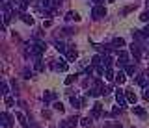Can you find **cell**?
Listing matches in <instances>:
<instances>
[{
    "mask_svg": "<svg viewBox=\"0 0 149 128\" xmlns=\"http://www.w3.org/2000/svg\"><path fill=\"white\" fill-rule=\"evenodd\" d=\"M125 72H127V74H132V76H134V65H129V63H127V65H125Z\"/></svg>",
    "mask_w": 149,
    "mask_h": 128,
    "instance_id": "obj_27",
    "label": "cell"
},
{
    "mask_svg": "<svg viewBox=\"0 0 149 128\" xmlns=\"http://www.w3.org/2000/svg\"><path fill=\"white\" fill-rule=\"evenodd\" d=\"M74 78H77V74H69L67 78H65V85H71L73 82H74Z\"/></svg>",
    "mask_w": 149,
    "mask_h": 128,
    "instance_id": "obj_24",
    "label": "cell"
},
{
    "mask_svg": "<svg viewBox=\"0 0 149 128\" xmlns=\"http://www.w3.org/2000/svg\"><path fill=\"white\" fill-rule=\"evenodd\" d=\"M43 100H45V104L52 102V100H56V93H54V91H45V95H43Z\"/></svg>",
    "mask_w": 149,
    "mask_h": 128,
    "instance_id": "obj_8",
    "label": "cell"
},
{
    "mask_svg": "<svg viewBox=\"0 0 149 128\" xmlns=\"http://www.w3.org/2000/svg\"><path fill=\"white\" fill-rule=\"evenodd\" d=\"M0 121H2V126H6V128H8V126H11V117H9L6 111L0 115Z\"/></svg>",
    "mask_w": 149,
    "mask_h": 128,
    "instance_id": "obj_10",
    "label": "cell"
},
{
    "mask_svg": "<svg viewBox=\"0 0 149 128\" xmlns=\"http://www.w3.org/2000/svg\"><path fill=\"white\" fill-rule=\"evenodd\" d=\"M36 71H43V61H41V58H36Z\"/></svg>",
    "mask_w": 149,
    "mask_h": 128,
    "instance_id": "obj_23",
    "label": "cell"
},
{
    "mask_svg": "<svg viewBox=\"0 0 149 128\" xmlns=\"http://www.w3.org/2000/svg\"><path fill=\"white\" fill-rule=\"evenodd\" d=\"M116 100H118V104H119L121 108H123V106H127V104H129V100H127V95H125L121 89H118V91H116Z\"/></svg>",
    "mask_w": 149,
    "mask_h": 128,
    "instance_id": "obj_3",
    "label": "cell"
},
{
    "mask_svg": "<svg viewBox=\"0 0 149 128\" xmlns=\"http://www.w3.org/2000/svg\"><path fill=\"white\" fill-rule=\"evenodd\" d=\"M91 15H93V19H95V21L102 19V17L106 15V10H104V6H101V4H97V6H95V8L91 10Z\"/></svg>",
    "mask_w": 149,
    "mask_h": 128,
    "instance_id": "obj_2",
    "label": "cell"
},
{
    "mask_svg": "<svg viewBox=\"0 0 149 128\" xmlns=\"http://www.w3.org/2000/svg\"><path fill=\"white\" fill-rule=\"evenodd\" d=\"M77 125H78V117H71V119L67 121V125H65V126H67V128H74Z\"/></svg>",
    "mask_w": 149,
    "mask_h": 128,
    "instance_id": "obj_16",
    "label": "cell"
},
{
    "mask_svg": "<svg viewBox=\"0 0 149 128\" xmlns=\"http://www.w3.org/2000/svg\"><path fill=\"white\" fill-rule=\"evenodd\" d=\"M130 52H132L134 59H142V48H140V43H132V45H130Z\"/></svg>",
    "mask_w": 149,
    "mask_h": 128,
    "instance_id": "obj_4",
    "label": "cell"
},
{
    "mask_svg": "<svg viewBox=\"0 0 149 128\" xmlns=\"http://www.w3.org/2000/svg\"><path fill=\"white\" fill-rule=\"evenodd\" d=\"M56 50H58V52H62V54H65V52H67V48H65V45H63V43H60V41L56 43Z\"/></svg>",
    "mask_w": 149,
    "mask_h": 128,
    "instance_id": "obj_22",
    "label": "cell"
},
{
    "mask_svg": "<svg viewBox=\"0 0 149 128\" xmlns=\"http://www.w3.org/2000/svg\"><path fill=\"white\" fill-rule=\"evenodd\" d=\"M80 125H82L84 128H88V126H91V119H90V117H86V119H82V121H80Z\"/></svg>",
    "mask_w": 149,
    "mask_h": 128,
    "instance_id": "obj_25",
    "label": "cell"
},
{
    "mask_svg": "<svg viewBox=\"0 0 149 128\" xmlns=\"http://www.w3.org/2000/svg\"><path fill=\"white\" fill-rule=\"evenodd\" d=\"M17 119H19V122H21V126L22 128H32V125H28V121H26V117L22 115L21 111H17Z\"/></svg>",
    "mask_w": 149,
    "mask_h": 128,
    "instance_id": "obj_9",
    "label": "cell"
},
{
    "mask_svg": "<svg viewBox=\"0 0 149 128\" xmlns=\"http://www.w3.org/2000/svg\"><path fill=\"white\" fill-rule=\"evenodd\" d=\"M132 111L136 113V115H140V117H143V115H146V109H143V108H134Z\"/></svg>",
    "mask_w": 149,
    "mask_h": 128,
    "instance_id": "obj_28",
    "label": "cell"
},
{
    "mask_svg": "<svg viewBox=\"0 0 149 128\" xmlns=\"http://www.w3.org/2000/svg\"><path fill=\"white\" fill-rule=\"evenodd\" d=\"M54 109H58V111L62 113V111H63L65 108H63V104H62V102H54Z\"/></svg>",
    "mask_w": 149,
    "mask_h": 128,
    "instance_id": "obj_30",
    "label": "cell"
},
{
    "mask_svg": "<svg viewBox=\"0 0 149 128\" xmlns=\"http://www.w3.org/2000/svg\"><path fill=\"white\" fill-rule=\"evenodd\" d=\"M110 2H116V0H110Z\"/></svg>",
    "mask_w": 149,
    "mask_h": 128,
    "instance_id": "obj_37",
    "label": "cell"
},
{
    "mask_svg": "<svg viewBox=\"0 0 149 128\" xmlns=\"http://www.w3.org/2000/svg\"><path fill=\"white\" fill-rule=\"evenodd\" d=\"M143 98H146V100H149V87H147L146 91H143Z\"/></svg>",
    "mask_w": 149,
    "mask_h": 128,
    "instance_id": "obj_35",
    "label": "cell"
},
{
    "mask_svg": "<svg viewBox=\"0 0 149 128\" xmlns=\"http://www.w3.org/2000/svg\"><path fill=\"white\" fill-rule=\"evenodd\" d=\"M112 45H114L116 48H121V47L125 45V39H121V37H116V39H114V43H112Z\"/></svg>",
    "mask_w": 149,
    "mask_h": 128,
    "instance_id": "obj_20",
    "label": "cell"
},
{
    "mask_svg": "<svg viewBox=\"0 0 149 128\" xmlns=\"http://www.w3.org/2000/svg\"><path fill=\"white\" fill-rule=\"evenodd\" d=\"M65 56H67V61H77V58H78V52H77V48H67Z\"/></svg>",
    "mask_w": 149,
    "mask_h": 128,
    "instance_id": "obj_7",
    "label": "cell"
},
{
    "mask_svg": "<svg viewBox=\"0 0 149 128\" xmlns=\"http://www.w3.org/2000/svg\"><path fill=\"white\" fill-rule=\"evenodd\" d=\"M45 48H47L45 43H41V41H36V43H32L30 47L26 48V52H30L32 56H36V58H41V54L45 52Z\"/></svg>",
    "mask_w": 149,
    "mask_h": 128,
    "instance_id": "obj_1",
    "label": "cell"
},
{
    "mask_svg": "<svg viewBox=\"0 0 149 128\" xmlns=\"http://www.w3.org/2000/svg\"><path fill=\"white\" fill-rule=\"evenodd\" d=\"M65 19H67V21H80V15H78V13H74V11H69L67 13V15H65Z\"/></svg>",
    "mask_w": 149,
    "mask_h": 128,
    "instance_id": "obj_15",
    "label": "cell"
},
{
    "mask_svg": "<svg viewBox=\"0 0 149 128\" xmlns=\"http://www.w3.org/2000/svg\"><path fill=\"white\" fill-rule=\"evenodd\" d=\"M13 6H15V4H17V6H19V10H26V6H28V2H26V0H13Z\"/></svg>",
    "mask_w": 149,
    "mask_h": 128,
    "instance_id": "obj_14",
    "label": "cell"
},
{
    "mask_svg": "<svg viewBox=\"0 0 149 128\" xmlns=\"http://www.w3.org/2000/svg\"><path fill=\"white\" fill-rule=\"evenodd\" d=\"M119 61L123 63V65H127L129 63V54L127 52H119Z\"/></svg>",
    "mask_w": 149,
    "mask_h": 128,
    "instance_id": "obj_19",
    "label": "cell"
},
{
    "mask_svg": "<svg viewBox=\"0 0 149 128\" xmlns=\"http://www.w3.org/2000/svg\"><path fill=\"white\" fill-rule=\"evenodd\" d=\"M101 113H102V104L95 102V106H93V109H91V117H93V119H99Z\"/></svg>",
    "mask_w": 149,
    "mask_h": 128,
    "instance_id": "obj_6",
    "label": "cell"
},
{
    "mask_svg": "<svg viewBox=\"0 0 149 128\" xmlns=\"http://www.w3.org/2000/svg\"><path fill=\"white\" fill-rule=\"evenodd\" d=\"M127 100H129V104H136V100H138V97H136V93L134 91H127Z\"/></svg>",
    "mask_w": 149,
    "mask_h": 128,
    "instance_id": "obj_11",
    "label": "cell"
},
{
    "mask_svg": "<svg viewBox=\"0 0 149 128\" xmlns=\"http://www.w3.org/2000/svg\"><path fill=\"white\" fill-rule=\"evenodd\" d=\"M91 63H93V65H99V63H102V58L101 56H93L91 58Z\"/></svg>",
    "mask_w": 149,
    "mask_h": 128,
    "instance_id": "obj_29",
    "label": "cell"
},
{
    "mask_svg": "<svg viewBox=\"0 0 149 128\" xmlns=\"http://www.w3.org/2000/svg\"><path fill=\"white\" fill-rule=\"evenodd\" d=\"M56 69H58V71H62V72H65V71H67V61H63V59H60V61H56Z\"/></svg>",
    "mask_w": 149,
    "mask_h": 128,
    "instance_id": "obj_12",
    "label": "cell"
},
{
    "mask_svg": "<svg viewBox=\"0 0 149 128\" xmlns=\"http://www.w3.org/2000/svg\"><path fill=\"white\" fill-rule=\"evenodd\" d=\"M71 104H73V108H80L82 106V100H78V98H71Z\"/></svg>",
    "mask_w": 149,
    "mask_h": 128,
    "instance_id": "obj_26",
    "label": "cell"
},
{
    "mask_svg": "<svg viewBox=\"0 0 149 128\" xmlns=\"http://www.w3.org/2000/svg\"><path fill=\"white\" fill-rule=\"evenodd\" d=\"M102 67H106V69H112V58L110 56H104L102 58V63H101Z\"/></svg>",
    "mask_w": 149,
    "mask_h": 128,
    "instance_id": "obj_13",
    "label": "cell"
},
{
    "mask_svg": "<svg viewBox=\"0 0 149 128\" xmlns=\"http://www.w3.org/2000/svg\"><path fill=\"white\" fill-rule=\"evenodd\" d=\"M13 104H15V100L9 97V95H6V106H13Z\"/></svg>",
    "mask_w": 149,
    "mask_h": 128,
    "instance_id": "obj_32",
    "label": "cell"
},
{
    "mask_svg": "<svg viewBox=\"0 0 149 128\" xmlns=\"http://www.w3.org/2000/svg\"><path fill=\"white\" fill-rule=\"evenodd\" d=\"M125 80H127L125 72H118V74H116V82H118V84H125Z\"/></svg>",
    "mask_w": 149,
    "mask_h": 128,
    "instance_id": "obj_18",
    "label": "cell"
},
{
    "mask_svg": "<svg viewBox=\"0 0 149 128\" xmlns=\"http://www.w3.org/2000/svg\"><path fill=\"white\" fill-rule=\"evenodd\" d=\"M140 21H143V22H147L149 21V11H143L142 15H140Z\"/></svg>",
    "mask_w": 149,
    "mask_h": 128,
    "instance_id": "obj_31",
    "label": "cell"
},
{
    "mask_svg": "<svg viewBox=\"0 0 149 128\" xmlns=\"http://www.w3.org/2000/svg\"><path fill=\"white\" fill-rule=\"evenodd\" d=\"M2 95H8V85L2 84Z\"/></svg>",
    "mask_w": 149,
    "mask_h": 128,
    "instance_id": "obj_34",
    "label": "cell"
},
{
    "mask_svg": "<svg viewBox=\"0 0 149 128\" xmlns=\"http://www.w3.org/2000/svg\"><path fill=\"white\" fill-rule=\"evenodd\" d=\"M21 19H22V21H24V22H26V24H30V26H32V24H34V17H30V15H26V13H22V15H21Z\"/></svg>",
    "mask_w": 149,
    "mask_h": 128,
    "instance_id": "obj_17",
    "label": "cell"
},
{
    "mask_svg": "<svg viewBox=\"0 0 149 128\" xmlns=\"http://www.w3.org/2000/svg\"><path fill=\"white\" fill-rule=\"evenodd\" d=\"M147 8H149V0H147Z\"/></svg>",
    "mask_w": 149,
    "mask_h": 128,
    "instance_id": "obj_36",
    "label": "cell"
},
{
    "mask_svg": "<svg viewBox=\"0 0 149 128\" xmlns=\"http://www.w3.org/2000/svg\"><path fill=\"white\" fill-rule=\"evenodd\" d=\"M149 74H138L136 76V84L138 85H142V87H147L149 85V78H147Z\"/></svg>",
    "mask_w": 149,
    "mask_h": 128,
    "instance_id": "obj_5",
    "label": "cell"
},
{
    "mask_svg": "<svg viewBox=\"0 0 149 128\" xmlns=\"http://www.w3.org/2000/svg\"><path fill=\"white\" fill-rule=\"evenodd\" d=\"M147 45H149V39H147Z\"/></svg>",
    "mask_w": 149,
    "mask_h": 128,
    "instance_id": "obj_38",
    "label": "cell"
},
{
    "mask_svg": "<svg viewBox=\"0 0 149 128\" xmlns=\"http://www.w3.org/2000/svg\"><path fill=\"white\" fill-rule=\"evenodd\" d=\"M104 76H106V80H116V74H114V71H112V69H106L104 71Z\"/></svg>",
    "mask_w": 149,
    "mask_h": 128,
    "instance_id": "obj_21",
    "label": "cell"
},
{
    "mask_svg": "<svg viewBox=\"0 0 149 128\" xmlns=\"http://www.w3.org/2000/svg\"><path fill=\"white\" fill-rule=\"evenodd\" d=\"M108 126H110V128H123L119 122H108Z\"/></svg>",
    "mask_w": 149,
    "mask_h": 128,
    "instance_id": "obj_33",
    "label": "cell"
}]
</instances>
